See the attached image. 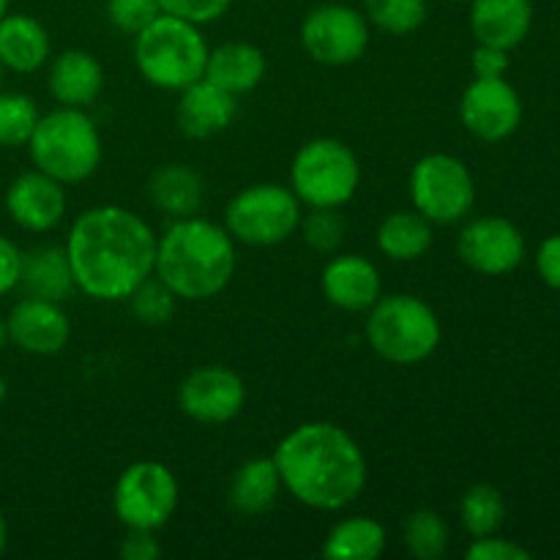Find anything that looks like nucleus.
<instances>
[{
  "label": "nucleus",
  "instance_id": "nucleus-39",
  "mask_svg": "<svg viewBox=\"0 0 560 560\" xmlns=\"http://www.w3.org/2000/svg\"><path fill=\"white\" fill-rule=\"evenodd\" d=\"M536 271L547 288L560 290V233L541 241L536 249Z\"/></svg>",
  "mask_w": 560,
  "mask_h": 560
},
{
  "label": "nucleus",
  "instance_id": "nucleus-40",
  "mask_svg": "<svg viewBox=\"0 0 560 560\" xmlns=\"http://www.w3.org/2000/svg\"><path fill=\"white\" fill-rule=\"evenodd\" d=\"M470 69H474V77H506L509 52L490 44H479L470 55Z\"/></svg>",
  "mask_w": 560,
  "mask_h": 560
},
{
  "label": "nucleus",
  "instance_id": "nucleus-31",
  "mask_svg": "<svg viewBox=\"0 0 560 560\" xmlns=\"http://www.w3.org/2000/svg\"><path fill=\"white\" fill-rule=\"evenodd\" d=\"M38 118L42 113L27 93H0V148L27 145Z\"/></svg>",
  "mask_w": 560,
  "mask_h": 560
},
{
  "label": "nucleus",
  "instance_id": "nucleus-37",
  "mask_svg": "<svg viewBox=\"0 0 560 560\" xmlns=\"http://www.w3.org/2000/svg\"><path fill=\"white\" fill-rule=\"evenodd\" d=\"M118 556L124 560H159L162 545L156 539V530H137L126 528L124 541L118 547Z\"/></svg>",
  "mask_w": 560,
  "mask_h": 560
},
{
  "label": "nucleus",
  "instance_id": "nucleus-24",
  "mask_svg": "<svg viewBox=\"0 0 560 560\" xmlns=\"http://www.w3.org/2000/svg\"><path fill=\"white\" fill-rule=\"evenodd\" d=\"M20 288L33 299L58 301V304L69 301L77 293V284L66 246L42 244L31 252H22Z\"/></svg>",
  "mask_w": 560,
  "mask_h": 560
},
{
  "label": "nucleus",
  "instance_id": "nucleus-16",
  "mask_svg": "<svg viewBox=\"0 0 560 560\" xmlns=\"http://www.w3.org/2000/svg\"><path fill=\"white\" fill-rule=\"evenodd\" d=\"M5 211L27 233H49L66 217V189L42 170L16 175L5 189Z\"/></svg>",
  "mask_w": 560,
  "mask_h": 560
},
{
  "label": "nucleus",
  "instance_id": "nucleus-1",
  "mask_svg": "<svg viewBox=\"0 0 560 560\" xmlns=\"http://www.w3.org/2000/svg\"><path fill=\"white\" fill-rule=\"evenodd\" d=\"M156 241L151 224L124 206L82 211L63 244L77 290L107 304L126 301L156 268Z\"/></svg>",
  "mask_w": 560,
  "mask_h": 560
},
{
  "label": "nucleus",
  "instance_id": "nucleus-25",
  "mask_svg": "<svg viewBox=\"0 0 560 560\" xmlns=\"http://www.w3.org/2000/svg\"><path fill=\"white\" fill-rule=\"evenodd\" d=\"M282 490V476L273 457H255L246 459L230 479L228 503L244 517H260L277 503Z\"/></svg>",
  "mask_w": 560,
  "mask_h": 560
},
{
  "label": "nucleus",
  "instance_id": "nucleus-7",
  "mask_svg": "<svg viewBox=\"0 0 560 560\" xmlns=\"http://www.w3.org/2000/svg\"><path fill=\"white\" fill-rule=\"evenodd\" d=\"M359 186V156L337 137L304 142L290 162V189L306 208H345Z\"/></svg>",
  "mask_w": 560,
  "mask_h": 560
},
{
  "label": "nucleus",
  "instance_id": "nucleus-12",
  "mask_svg": "<svg viewBox=\"0 0 560 560\" xmlns=\"http://www.w3.org/2000/svg\"><path fill=\"white\" fill-rule=\"evenodd\" d=\"M459 120L485 142H503L523 124V98L506 77H474L459 98Z\"/></svg>",
  "mask_w": 560,
  "mask_h": 560
},
{
  "label": "nucleus",
  "instance_id": "nucleus-32",
  "mask_svg": "<svg viewBox=\"0 0 560 560\" xmlns=\"http://www.w3.org/2000/svg\"><path fill=\"white\" fill-rule=\"evenodd\" d=\"M126 301H129V310H131V315L137 317V323L159 328V326H164V323L173 320L178 295H175L173 290H170L167 284L156 277V273H151L145 282L137 284L135 293H131Z\"/></svg>",
  "mask_w": 560,
  "mask_h": 560
},
{
  "label": "nucleus",
  "instance_id": "nucleus-36",
  "mask_svg": "<svg viewBox=\"0 0 560 560\" xmlns=\"http://www.w3.org/2000/svg\"><path fill=\"white\" fill-rule=\"evenodd\" d=\"M468 560H530V550H525L523 545L512 539H503V536H481V539L470 541V547L465 550Z\"/></svg>",
  "mask_w": 560,
  "mask_h": 560
},
{
  "label": "nucleus",
  "instance_id": "nucleus-2",
  "mask_svg": "<svg viewBox=\"0 0 560 560\" xmlns=\"http://www.w3.org/2000/svg\"><path fill=\"white\" fill-rule=\"evenodd\" d=\"M282 487L315 512H342L361 498L370 479L364 452L345 427L306 421L290 430L273 452Z\"/></svg>",
  "mask_w": 560,
  "mask_h": 560
},
{
  "label": "nucleus",
  "instance_id": "nucleus-5",
  "mask_svg": "<svg viewBox=\"0 0 560 560\" xmlns=\"http://www.w3.org/2000/svg\"><path fill=\"white\" fill-rule=\"evenodd\" d=\"M208 49L200 25L159 14L135 36V66L148 85L180 93L202 80Z\"/></svg>",
  "mask_w": 560,
  "mask_h": 560
},
{
  "label": "nucleus",
  "instance_id": "nucleus-30",
  "mask_svg": "<svg viewBox=\"0 0 560 560\" xmlns=\"http://www.w3.org/2000/svg\"><path fill=\"white\" fill-rule=\"evenodd\" d=\"M427 0H364V16L370 25L388 36H410L427 22Z\"/></svg>",
  "mask_w": 560,
  "mask_h": 560
},
{
  "label": "nucleus",
  "instance_id": "nucleus-19",
  "mask_svg": "<svg viewBox=\"0 0 560 560\" xmlns=\"http://www.w3.org/2000/svg\"><path fill=\"white\" fill-rule=\"evenodd\" d=\"M47 88L60 107L88 109L104 91V66L88 49H66L49 60Z\"/></svg>",
  "mask_w": 560,
  "mask_h": 560
},
{
  "label": "nucleus",
  "instance_id": "nucleus-35",
  "mask_svg": "<svg viewBox=\"0 0 560 560\" xmlns=\"http://www.w3.org/2000/svg\"><path fill=\"white\" fill-rule=\"evenodd\" d=\"M162 14H173L191 25H208L228 14L233 0H156Z\"/></svg>",
  "mask_w": 560,
  "mask_h": 560
},
{
  "label": "nucleus",
  "instance_id": "nucleus-4",
  "mask_svg": "<svg viewBox=\"0 0 560 560\" xmlns=\"http://www.w3.org/2000/svg\"><path fill=\"white\" fill-rule=\"evenodd\" d=\"M25 148L33 167L63 186L91 178L104 156L102 131L80 107H58L42 115Z\"/></svg>",
  "mask_w": 560,
  "mask_h": 560
},
{
  "label": "nucleus",
  "instance_id": "nucleus-45",
  "mask_svg": "<svg viewBox=\"0 0 560 560\" xmlns=\"http://www.w3.org/2000/svg\"><path fill=\"white\" fill-rule=\"evenodd\" d=\"M0 80H3V63H0Z\"/></svg>",
  "mask_w": 560,
  "mask_h": 560
},
{
  "label": "nucleus",
  "instance_id": "nucleus-26",
  "mask_svg": "<svg viewBox=\"0 0 560 560\" xmlns=\"http://www.w3.org/2000/svg\"><path fill=\"white\" fill-rule=\"evenodd\" d=\"M375 244L394 262H416L435 244V224L419 211H394L381 222Z\"/></svg>",
  "mask_w": 560,
  "mask_h": 560
},
{
  "label": "nucleus",
  "instance_id": "nucleus-44",
  "mask_svg": "<svg viewBox=\"0 0 560 560\" xmlns=\"http://www.w3.org/2000/svg\"><path fill=\"white\" fill-rule=\"evenodd\" d=\"M9 3H11V0H0V16H3L5 11H9Z\"/></svg>",
  "mask_w": 560,
  "mask_h": 560
},
{
  "label": "nucleus",
  "instance_id": "nucleus-34",
  "mask_svg": "<svg viewBox=\"0 0 560 560\" xmlns=\"http://www.w3.org/2000/svg\"><path fill=\"white\" fill-rule=\"evenodd\" d=\"M162 14L156 0H107V20L126 36H137Z\"/></svg>",
  "mask_w": 560,
  "mask_h": 560
},
{
  "label": "nucleus",
  "instance_id": "nucleus-41",
  "mask_svg": "<svg viewBox=\"0 0 560 560\" xmlns=\"http://www.w3.org/2000/svg\"><path fill=\"white\" fill-rule=\"evenodd\" d=\"M5 547H9V523H5L3 512H0V556L5 552Z\"/></svg>",
  "mask_w": 560,
  "mask_h": 560
},
{
  "label": "nucleus",
  "instance_id": "nucleus-15",
  "mask_svg": "<svg viewBox=\"0 0 560 560\" xmlns=\"http://www.w3.org/2000/svg\"><path fill=\"white\" fill-rule=\"evenodd\" d=\"M5 326H9V342L31 355L60 353L71 337V323L63 306L58 301L33 299V295H25L11 306Z\"/></svg>",
  "mask_w": 560,
  "mask_h": 560
},
{
  "label": "nucleus",
  "instance_id": "nucleus-29",
  "mask_svg": "<svg viewBox=\"0 0 560 560\" xmlns=\"http://www.w3.org/2000/svg\"><path fill=\"white\" fill-rule=\"evenodd\" d=\"M405 550L419 560H438L448 550V523L435 509H416L402 528Z\"/></svg>",
  "mask_w": 560,
  "mask_h": 560
},
{
  "label": "nucleus",
  "instance_id": "nucleus-17",
  "mask_svg": "<svg viewBox=\"0 0 560 560\" xmlns=\"http://www.w3.org/2000/svg\"><path fill=\"white\" fill-rule=\"evenodd\" d=\"M320 288L328 304L342 312H370L383 295L381 271L364 255H331L323 266Z\"/></svg>",
  "mask_w": 560,
  "mask_h": 560
},
{
  "label": "nucleus",
  "instance_id": "nucleus-11",
  "mask_svg": "<svg viewBox=\"0 0 560 560\" xmlns=\"http://www.w3.org/2000/svg\"><path fill=\"white\" fill-rule=\"evenodd\" d=\"M301 47L315 63L342 69L364 58L370 47V20L353 5H315L301 22Z\"/></svg>",
  "mask_w": 560,
  "mask_h": 560
},
{
  "label": "nucleus",
  "instance_id": "nucleus-23",
  "mask_svg": "<svg viewBox=\"0 0 560 560\" xmlns=\"http://www.w3.org/2000/svg\"><path fill=\"white\" fill-rule=\"evenodd\" d=\"M145 195L159 213L170 219L195 217L206 200V184L189 164H159L145 184Z\"/></svg>",
  "mask_w": 560,
  "mask_h": 560
},
{
  "label": "nucleus",
  "instance_id": "nucleus-42",
  "mask_svg": "<svg viewBox=\"0 0 560 560\" xmlns=\"http://www.w3.org/2000/svg\"><path fill=\"white\" fill-rule=\"evenodd\" d=\"M5 345H11L9 342V326H5V317L0 315V350H3Z\"/></svg>",
  "mask_w": 560,
  "mask_h": 560
},
{
  "label": "nucleus",
  "instance_id": "nucleus-10",
  "mask_svg": "<svg viewBox=\"0 0 560 560\" xmlns=\"http://www.w3.org/2000/svg\"><path fill=\"white\" fill-rule=\"evenodd\" d=\"M180 487L173 470L156 459L131 463L113 487V512L124 528L159 530L178 509Z\"/></svg>",
  "mask_w": 560,
  "mask_h": 560
},
{
  "label": "nucleus",
  "instance_id": "nucleus-3",
  "mask_svg": "<svg viewBox=\"0 0 560 560\" xmlns=\"http://www.w3.org/2000/svg\"><path fill=\"white\" fill-rule=\"evenodd\" d=\"M238 268L235 238L202 217L173 219L156 241V273L178 301H208L230 288Z\"/></svg>",
  "mask_w": 560,
  "mask_h": 560
},
{
  "label": "nucleus",
  "instance_id": "nucleus-33",
  "mask_svg": "<svg viewBox=\"0 0 560 560\" xmlns=\"http://www.w3.org/2000/svg\"><path fill=\"white\" fill-rule=\"evenodd\" d=\"M301 235L306 246L317 255H337L348 235V222L339 213V208H310L306 217H301Z\"/></svg>",
  "mask_w": 560,
  "mask_h": 560
},
{
  "label": "nucleus",
  "instance_id": "nucleus-8",
  "mask_svg": "<svg viewBox=\"0 0 560 560\" xmlns=\"http://www.w3.org/2000/svg\"><path fill=\"white\" fill-rule=\"evenodd\" d=\"M301 228V200L290 186L252 184L230 197L224 208V230L235 244L279 246Z\"/></svg>",
  "mask_w": 560,
  "mask_h": 560
},
{
  "label": "nucleus",
  "instance_id": "nucleus-21",
  "mask_svg": "<svg viewBox=\"0 0 560 560\" xmlns=\"http://www.w3.org/2000/svg\"><path fill=\"white\" fill-rule=\"evenodd\" d=\"M266 52L249 42H224L208 49L206 74L202 80L213 82L222 91L233 93L235 98L255 91L266 77Z\"/></svg>",
  "mask_w": 560,
  "mask_h": 560
},
{
  "label": "nucleus",
  "instance_id": "nucleus-43",
  "mask_svg": "<svg viewBox=\"0 0 560 560\" xmlns=\"http://www.w3.org/2000/svg\"><path fill=\"white\" fill-rule=\"evenodd\" d=\"M5 397H9V383H5V377L0 375V408H3Z\"/></svg>",
  "mask_w": 560,
  "mask_h": 560
},
{
  "label": "nucleus",
  "instance_id": "nucleus-28",
  "mask_svg": "<svg viewBox=\"0 0 560 560\" xmlns=\"http://www.w3.org/2000/svg\"><path fill=\"white\" fill-rule=\"evenodd\" d=\"M459 523H463L465 534L470 539H481V536H492L503 528L506 523V501L503 492L495 485H479L468 487L459 501Z\"/></svg>",
  "mask_w": 560,
  "mask_h": 560
},
{
  "label": "nucleus",
  "instance_id": "nucleus-14",
  "mask_svg": "<svg viewBox=\"0 0 560 560\" xmlns=\"http://www.w3.org/2000/svg\"><path fill=\"white\" fill-rule=\"evenodd\" d=\"M457 255L470 271L506 277L525 260V238L506 217H479L459 230Z\"/></svg>",
  "mask_w": 560,
  "mask_h": 560
},
{
  "label": "nucleus",
  "instance_id": "nucleus-22",
  "mask_svg": "<svg viewBox=\"0 0 560 560\" xmlns=\"http://www.w3.org/2000/svg\"><path fill=\"white\" fill-rule=\"evenodd\" d=\"M52 58L49 33L36 16L9 14L0 16V63L16 74H33Z\"/></svg>",
  "mask_w": 560,
  "mask_h": 560
},
{
  "label": "nucleus",
  "instance_id": "nucleus-6",
  "mask_svg": "<svg viewBox=\"0 0 560 560\" xmlns=\"http://www.w3.org/2000/svg\"><path fill=\"white\" fill-rule=\"evenodd\" d=\"M441 339V320L435 310L419 295H381L366 317V342L388 364H424L438 350Z\"/></svg>",
  "mask_w": 560,
  "mask_h": 560
},
{
  "label": "nucleus",
  "instance_id": "nucleus-27",
  "mask_svg": "<svg viewBox=\"0 0 560 560\" xmlns=\"http://www.w3.org/2000/svg\"><path fill=\"white\" fill-rule=\"evenodd\" d=\"M386 550V528L372 517L339 520L323 541V556L334 560H377Z\"/></svg>",
  "mask_w": 560,
  "mask_h": 560
},
{
  "label": "nucleus",
  "instance_id": "nucleus-9",
  "mask_svg": "<svg viewBox=\"0 0 560 560\" xmlns=\"http://www.w3.org/2000/svg\"><path fill=\"white\" fill-rule=\"evenodd\" d=\"M410 200L438 228L457 224L474 211L476 180L468 164L452 153H427L410 170Z\"/></svg>",
  "mask_w": 560,
  "mask_h": 560
},
{
  "label": "nucleus",
  "instance_id": "nucleus-13",
  "mask_svg": "<svg viewBox=\"0 0 560 560\" xmlns=\"http://www.w3.org/2000/svg\"><path fill=\"white\" fill-rule=\"evenodd\" d=\"M246 386L230 366L206 364L191 370L178 386V408L197 424H228L244 410Z\"/></svg>",
  "mask_w": 560,
  "mask_h": 560
},
{
  "label": "nucleus",
  "instance_id": "nucleus-18",
  "mask_svg": "<svg viewBox=\"0 0 560 560\" xmlns=\"http://www.w3.org/2000/svg\"><path fill=\"white\" fill-rule=\"evenodd\" d=\"M238 115V102L233 93L222 91L213 82L197 80L195 85L184 88L175 109V120L184 137L189 140H208L213 135H222Z\"/></svg>",
  "mask_w": 560,
  "mask_h": 560
},
{
  "label": "nucleus",
  "instance_id": "nucleus-20",
  "mask_svg": "<svg viewBox=\"0 0 560 560\" xmlns=\"http://www.w3.org/2000/svg\"><path fill=\"white\" fill-rule=\"evenodd\" d=\"M470 33L479 44L506 49L528 38L534 25V3L530 0H470Z\"/></svg>",
  "mask_w": 560,
  "mask_h": 560
},
{
  "label": "nucleus",
  "instance_id": "nucleus-38",
  "mask_svg": "<svg viewBox=\"0 0 560 560\" xmlns=\"http://www.w3.org/2000/svg\"><path fill=\"white\" fill-rule=\"evenodd\" d=\"M22 249L11 238L0 235V295H9L20 288Z\"/></svg>",
  "mask_w": 560,
  "mask_h": 560
}]
</instances>
